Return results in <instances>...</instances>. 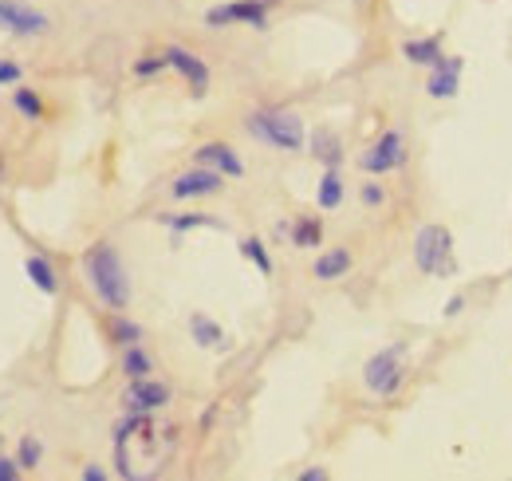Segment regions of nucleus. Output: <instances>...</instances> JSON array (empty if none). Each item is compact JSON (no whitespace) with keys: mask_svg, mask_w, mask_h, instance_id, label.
Listing matches in <instances>:
<instances>
[{"mask_svg":"<svg viewBox=\"0 0 512 481\" xmlns=\"http://www.w3.org/2000/svg\"><path fill=\"white\" fill-rule=\"evenodd\" d=\"M119 371H123L127 379H146V375H154V355H150L142 344L123 347V355H119Z\"/></svg>","mask_w":512,"mask_h":481,"instance_id":"21","label":"nucleus"},{"mask_svg":"<svg viewBox=\"0 0 512 481\" xmlns=\"http://www.w3.org/2000/svg\"><path fill=\"white\" fill-rule=\"evenodd\" d=\"M249 135L272 150H284V154H296L308 146V127L304 119L292 111V107H260L245 119Z\"/></svg>","mask_w":512,"mask_h":481,"instance_id":"2","label":"nucleus"},{"mask_svg":"<svg viewBox=\"0 0 512 481\" xmlns=\"http://www.w3.org/2000/svg\"><path fill=\"white\" fill-rule=\"evenodd\" d=\"M461 304H465V300H461V296H449V304H446V316H457V312H461Z\"/></svg>","mask_w":512,"mask_h":481,"instance_id":"32","label":"nucleus"},{"mask_svg":"<svg viewBox=\"0 0 512 481\" xmlns=\"http://www.w3.org/2000/svg\"><path fill=\"white\" fill-rule=\"evenodd\" d=\"M0 182H4V150H0Z\"/></svg>","mask_w":512,"mask_h":481,"instance_id":"33","label":"nucleus"},{"mask_svg":"<svg viewBox=\"0 0 512 481\" xmlns=\"http://www.w3.org/2000/svg\"><path fill=\"white\" fill-rule=\"evenodd\" d=\"M327 478H331V474H327L323 466H312V470H300V474H296V481H327Z\"/></svg>","mask_w":512,"mask_h":481,"instance_id":"31","label":"nucleus"},{"mask_svg":"<svg viewBox=\"0 0 512 481\" xmlns=\"http://www.w3.org/2000/svg\"><path fill=\"white\" fill-rule=\"evenodd\" d=\"M221 190H225V174H217V170H209V166H193V170L178 174V178L170 182V198H178V202L213 198V194H221Z\"/></svg>","mask_w":512,"mask_h":481,"instance_id":"9","label":"nucleus"},{"mask_svg":"<svg viewBox=\"0 0 512 481\" xmlns=\"http://www.w3.org/2000/svg\"><path fill=\"white\" fill-rule=\"evenodd\" d=\"M402 162H406V138H402V131H383L371 142V150L359 154V166L367 174H375V178L379 174H394Z\"/></svg>","mask_w":512,"mask_h":481,"instance_id":"7","label":"nucleus"},{"mask_svg":"<svg viewBox=\"0 0 512 481\" xmlns=\"http://www.w3.org/2000/svg\"><path fill=\"white\" fill-rule=\"evenodd\" d=\"M276 0H225V4H213L205 12V24L209 28H233V24H245L264 32L268 28V12H272Z\"/></svg>","mask_w":512,"mask_h":481,"instance_id":"6","label":"nucleus"},{"mask_svg":"<svg viewBox=\"0 0 512 481\" xmlns=\"http://www.w3.org/2000/svg\"><path fill=\"white\" fill-rule=\"evenodd\" d=\"M12 454H16V462L24 466V474H36V470L44 466V442H40L36 434H20Z\"/></svg>","mask_w":512,"mask_h":481,"instance_id":"22","label":"nucleus"},{"mask_svg":"<svg viewBox=\"0 0 512 481\" xmlns=\"http://www.w3.org/2000/svg\"><path fill=\"white\" fill-rule=\"evenodd\" d=\"M24 276H28V280H32V288H40L48 300H56V296H60V269L52 265V257L32 253V257L24 261Z\"/></svg>","mask_w":512,"mask_h":481,"instance_id":"13","label":"nucleus"},{"mask_svg":"<svg viewBox=\"0 0 512 481\" xmlns=\"http://www.w3.org/2000/svg\"><path fill=\"white\" fill-rule=\"evenodd\" d=\"M158 221L174 233V237H182V233H190V229H217V221L209 217V213H158Z\"/></svg>","mask_w":512,"mask_h":481,"instance_id":"23","label":"nucleus"},{"mask_svg":"<svg viewBox=\"0 0 512 481\" xmlns=\"http://www.w3.org/2000/svg\"><path fill=\"white\" fill-rule=\"evenodd\" d=\"M79 481H107V466H99V462H87V466L79 470Z\"/></svg>","mask_w":512,"mask_h":481,"instance_id":"30","label":"nucleus"},{"mask_svg":"<svg viewBox=\"0 0 512 481\" xmlns=\"http://www.w3.org/2000/svg\"><path fill=\"white\" fill-rule=\"evenodd\" d=\"M0 446H4V434H0Z\"/></svg>","mask_w":512,"mask_h":481,"instance_id":"34","label":"nucleus"},{"mask_svg":"<svg viewBox=\"0 0 512 481\" xmlns=\"http://www.w3.org/2000/svg\"><path fill=\"white\" fill-rule=\"evenodd\" d=\"M107 340L115 347H130V344H142L146 332H142V324L130 320L127 312H111V316H107Z\"/></svg>","mask_w":512,"mask_h":481,"instance_id":"20","label":"nucleus"},{"mask_svg":"<svg viewBox=\"0 0 512 481\" xmlns=\"http://www.w3.org/2000/svg\"><path fill=\"white\" fill-rule=\"evenodd\" d=\"M288 241L296 249H320L323 245V221L316 213H300L292 225H288Z\"/></svg>","mask_w":512,"mask_h":481,"instance_id":"18","label":"nucleus"},{"mask_svg":"<svg viewBox=\"0 0 512 481\" xmlns=\"http://www.w3.org/2000/svg\"><path fill=\"white\" fill-rule=\"evenodd\" d=\"M461 68H465L461 56H442V60L430 68L426 95H430V99H453V95H457V83H461Z\"/></svg>","mask_w":512,"mask_h":481,"instance_id":"12","label":"nucleus"},{"mask_svg":"<svg viewBox=\"0 0 512 481\" xmlns=\"http://www.w3.org/2000/svg\"><path fill=\"white\" fill-rule=\"evenodd\" d=\"M414 265L426 276L457 273V265H453V233H449L446 225L430 221V225L418 229V237H414Z\"/></svg>","mask_w":512,"mask_h":481,"instance_id":"3","label":"nucleus"},{"mask_svg":"<svg viewBox=\"0 0 512 481\" xmlns=\"http://www.w3.org/2000/svg\"><path fill=\"white\" fill-rule=\"evenodd\" d=\"M190 340L197 347H205V351H225V347H229L225 328H221L213 316H205V312H193L190 316Z\"/></svg>","mask_w":512,"mask_h":481,"instance_id":"15","label":"nucleus"},{"mask_svg":"<svg viewBox=\"0 0 512 481\" xmlns=\"http://www.w3.org/2000/svg\"><path fill=\"white\" fill-rule=\"evenodd\" d=\"M24 466L16 462V454H0V481H20Z\"/></svg>","mask_w":512,"mask_h":481,"instance_id":"28","label":"nucleus"},{"mask_svg":"<svg viewBox=\"0 0 512 481\" xmlns=\"http://www.w3.org/2000/svg\"><path fill=\"white\" fill-rule=\"evenodd\" d=\"M8 95H12V111H16L24 123H44V119H48V103H44V95H40L36 87L16 83Z\"/></svg>","mask_w":512,"mask_h":481,"instance_id":"14","label":"nucleus"},{"mask_svg":"<svg viewBox=\"0 0 512 481\" xmlns=\"http://www.w3.org/2000/svg\"><path fill=\"white\" fill-rule=\"evenodd\" d=\"M83 280L95 292V300L107 312H127L130 308V273L123 265V253L111 241H95L83 253Z\"/></svg>","mask_w":512,"mask_h":481,"instance_id":"1","label":"nucleus"},{"mask_svg":"<svg viewBox=\"0 0 512 481\" xmlns=\"http://www.w3.org/2000/svg\"><path fill=\"white\" fill-rule=\"evenodd\" d=\"M308 150H312V158L320 162L323 170H339V162H343V142H339L335 131H327V127L308 135Z\"/></svg>","mask_w":512,"mask_h":481,"instance_id":"16","label":"nucleus"},{"mask_svg":"<svg viewBox=\"0 0 512 481\" xmlns=\"http://www.w3.org/2000/svg\"><path fill=\"white\" fill-rule=\"evenodd\" d=\"M402 56L414 64V68H434L442 60V36H422V40H406L402 44Z\"/></svg>","mask_w":512,"mask_h":481,"instance_id":"19","label":"nucleus"},{"mask_svg":"<svg viewBox=\"0 0 512 481\" xmlns=\"http://www.w3.org/2000/svg\"><path fill=\"white\" fill-rule=\"evenodd\" d=\"M343 178H339V170H323V178H320V190H316V202H320V209H339L343 206Z\"/></svg>","mask_w":512,"mask_h":481,"instance_id":"24","label":"nucleus"},{"mask_svg":"<svg viewBox=\"0 0 512 481\" xmlns=\"http://www.w3.org/2000/svg\"><path fill=\"white\" fill-rule=\"evenodd\" d=\"M170 399H174V391H170L162 379H154V375H146V379H127V391H123V411L154 414V411H162Z\"/></svg>","mask_w":512,"mask_h":481,"instance_id":"8","label":"nucleus"},{"mask_svg":"<svg viewBox=\"0 0 512 481\" xmlns=\"http://www.w3.org/2000/svg\"><path fill=\"white\" fill-rule=\"evenodd\" d=\"M351 265H355V257H351V249H343V245H331L327 253L316 257V265H312V276L316 280H339V276L351 273Z\"/></svg>","mask_w":512,"mask_h":481,"instance_id":"17","label":"nucleus"},{"mask_svg":"<svg viewBox=\"0 0 512 481\" xmlns=\"http://www.w3.org/2000/svg\"><path fill=\"white\" fill-rule=\"evenodd\" d=\"M52 32V16L28 0H0V36L12 40H40Z\"/></svg>","mask_w":512,"mask_h":481,"instance_id":"5","label":"nucleus"},{"mask_svg":"<svg viewBox=\"0 0 512 481\" xmlns=\"http://www.w3.org/2000/svg\"><path fill=\"white\" fill-rule=\"evenodd\" d=\"M359 198H363V206H383L386 202V190L379 186V182H363V190H359Z\"/></svg>","mask_w":512,"mask_h":481,"instance_id":"29","label":"nucleus"},{"mask_svg":"<svg viewBox=\"0 0 512 481\" xmlns=\"http://www.w3.org/2000/svg\"><path fill=\"white\" fill-rule=\"evenodd\" d=\"M162 56H166V68L178 71V75L186 79V87H190L193 95H205V91H209V64H205L197 52L182 48V44H170Z\"/></svg>","mask_w":512,"mask_h":481,"instance_id":"10","label":"nucleus"},{"mask_svg":"<svg viewBox=\"0 0 512 481\" xmlns=\"http://www.w3.org/2000/svg\"><path fill=\"white\" fill-rule=\"evenodd\" d=\"M158 71H166V56H162V52H158V56H138V60H134V75H138V79H154Z\"/></svg>","mask_w":512,"mask_h":481,"instance_id":"26","label":"nucleus"},{"mask_svg":"<svg viewBox=\"0 0 512 481\" xmlns=\"http://www.w3.org/2000/svg\"><path fill=\"white\" fill-rule=\"evenodd\" d=\"M363 383L371 395L379 399H394L406 383V344H390L383 351H375L363 367Z\"/></svg>","mask_w":512,"mask_h":481,"instance_id":"4","label":"nucleus"},{"mask_svg":"<svg viewBox=\"0 0 512 481\" xmlns=\"http://www.w3.org/2000/svg\"><path fill=\"white\" fill-rule=\"evenodd\" d=\"M241 257H245L260 276H272V253H268V245H264L260 237H245V241H241Z\"/></svg>","mask_w":512,"mask_h":481,"instance_id":"25","label":"nucleus"},{"mask_svg":"<svg viewBox=\"0 0 512 481\" xmlns=\"http://www.w3.org/2000/svg\"><path fill=\"white\" fill-rule=\"evenodd\" d=\"M16 83H24V68L16 60H0V91H12Z\"/></svg>","mask_w":512,"mask_h":481,"instance_id":"27","label":"nucleus"},{"mask_svg":"<svg viewBox=\"0 0 512 481\" xmlns=\"http://www.w3.org/2000/svg\"><path fill=\"white\" fill-rule=\"evenodd\" d=\"M193 166H209V170H217L225 178H241L245 174V162L229 142H201L193 150Z\"/></svg>","mask_w":512,"mask_h":481,"instance_id":"11","label":"nucleus"}]
</instances>
